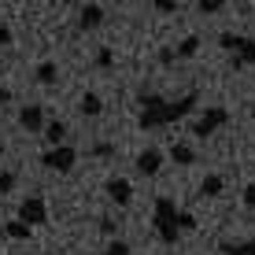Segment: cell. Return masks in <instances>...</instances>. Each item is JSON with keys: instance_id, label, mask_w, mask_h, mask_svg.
Here are the masks:
<instances>
[{"instance_id": "obj_25", "label": "cell", "mask_w": 255, "mask_h": 255, "mask_svg": "<svg viewBox=\"0 0 255 255\" xmlns=\"http://www.w3.org/2000/svg\"><path fill=\"white\" fill-rule=\"evenodd\" d=\"M104 255H133V252H129V244H126V241H111Z\"/></svg>"}, {"instance_id": "obj_21", "label": "cell", "mask_w": 255, "mask_h": 255, "mask_svg": "<svg viewBox=\"0 0 255 255\" xmlns=\"http://www.w3.org/2000/svg\"><path fill=\"white\" fill-rule=\"evenodd\" d=\"M178 226H181V233H192V230H196V218H192V211H178Z\"/></svg>"}, {"instance_id": "obj_28", "label": "cell", "mask_w": 255, "mask_h": 255, "mask_svg": "<svg viewBox=\"0 0 255 255\" xmlns=\"http://www.w3.org/2000/svg\"><path fill=\"white\" fill-rule=\"evenodd\" d=\"M4 45H11V30H7V26H0V48Z\"/></svg>"}, {"instance_id": "obj_11", "label": "cell", "mask_w": 255, "mask_h": 255, "mask_svg": "<svg viewBox=\"0 0 255 255\" xmlns=\"http://www.w3.org/2000/svg\"><path fill=\"white\" fill-rule=\"evenodd\" d=\"M222 189H226V178H222V174H207V178L200 181V196H204V200L222 196Z\"/></svg>"}, {"instance_id": "obj_22", "label": "cell", "mask_w": 255, "mask_h": 255, "mask_svg": "<svg viewBox=\"0 0 255 255\" xmlns=\"http://www.w3.org/2000/svg\"><path fill=\"white\" fill-rule=\"evenodd\" d=\"M15 181H19V178H15L11 170H4V174H0V196H7V192L15 189Z\"/></svg>"}, {"instance_id": "obj_27", "label": "cell", "mask_w": 255, "mask_h": 255, "mask_svg": "<svg viewBox=\"0 0 255 255\" xmlns=\"http://www.w3.org/2000/svg\"><path fill=\"white\" fill-rule=\"evenodd\" d=\"M244 204L255 211V181H252V185H244Z\"/></svg>"}, {"instance_id": "obj_14", "label": "cell", "mask_w": 255, "mask_h": 255, "mask_svg": "<svg viewBox=\"0 0 255 255\" xmlns=\"http://www.w3.org/2000/svg\"><path fill=\"white\" fill-rule=\"evenodd\" d=\"M4 233L11 237V241H30L33 226H30V222H22V218H11V222H4Z\"/></svg>"}, {"instance_id": "obj_12", "label": "cell", "mask_w": 255, "mask_h": 255, "mask_svg": "<svg viewBox=\"0 0 255 255\" xmlns=\"http://www.w3.org/2000/svg\"><path fill=\"white\" fill-rule=\"evenodd\" d=\"M78 111H82L85 119H100V115H104V100H100L96 93H85L82 104H78Z\"/></svg>"}, {"instance_id": "obj_4", "label": "cell", "mask_w": 255, "mask_h": 255, "mask_svg": "<svg viewBox=\"0 0 255 255\" xmlns=\"http://www.w3.org/2000/svg\"><path fill=\"white\" fill-rule=\"evenodd\" d=\"M230 122V111L226 108H204V115L192 122V137H211L215 129H222Z\"/></svg>"}, {"instance_id": "obj_8", "label": "cell", "mask_w": 255, "mask_h": 255, "mask_svg": "<svg viewBox=\"0 0 255 255\" xmlns=\"http://www.w3.org/2000/svg\"><path fill=\"white\" fill-rule=\"evenodd\" d=\"M19 126L30 129V133L45 129V108H41V104H26V108H19Z\"/></svg>"}, {"instance_id": "obj_6", "label": "cell", "mask_w": 255, "mask_h": 255, "mask_svg": "<svg viewBox=\"0 0 255 255\" xmlns=\"http://www.w3.org/2000/svg\"><path fill=\"white\" fill-rule=\"evenodd\" d=\"M104 192H108V200H111V204H119V207L133 204V185H129L126 178H108V181H104Z\"/></svg>"}, {"instance_id": "obj_16", "label": "cell", "mask_w": 255, "mask_h": 255, "mask_svg": "<svg viewBox=\"0 0 255 255\" xmlns=\"http://www.w3.org/2000/svg\"><path fill=\"white\" fill-rule=\"evenodd\" d=\"M170 159L178 166H192V163H196V152H192L189 144H178V140H174V144H170Z\"/></svg>"}, {"instance_id": "obj_9", "label": "cell", "mask_w": 255, "mask_h": 255, "mask_svg": "<svg viewBox=\"0 0 255 255\" xmlns=\"http://www.w3.org/2000/svg\"><path fill=\"white\" fill-rule=\"evenodd\" d=\"M96 26H104V7L85 4L82 11H78V30H96Z\"/></svg>"}, {"instance_id": "obj_3", "label": "cell", "mask_w": 255, "mask_h": 255, "mask_svg": "<svg viewBox=\"0 0 255 255\" xmlns=\"http://www.w3.org/2000/svg\"><path fill=\"white\" fill-rule=\"evenodd\" d=\"M74 163H78V152L70 144H56V148H48V152L41 155V166H48V170H56V174L74 170Z\"/></svg>"}, {"instance_id": "obj_1", "label": "cell", "mask_w": 255, "mask_h": 255, "mask_svg": "<svg viewBox=\"0 0 255 255\" xmlns=\"http://www.w3.org/2000/svg\"><path fill=\"white\" fill-rule=\"evenodd\" d=\"M196 104H200V93H185V96H178V100H163V96L140 89V119L137 122L144 129H163V126H170V122L185 119Z\"/></svg>"}, {"instance_id": "obj_24", "label": "cell", "mask_w": 255, "mask_h": 255, "mask_svg": "<svg viewBox=\"0 0 255 255\" xmlns=\"http://www.w3.org/2000/svg\"><path fill=\"white\" fill-rule=\"evenodd\" d=\"M152 7L163 11V15H174V11H178V0H152Z\"/></svg>"}, {"instance_id": "obj_29", "label": "cell", "mask_w": 255, "mask_h": 255, "mask_svg": "<svg viewBox=\"0 0 255 255\" xmlns=\"http://www.w3.org/2000/svg\"><path fill=\"white\" fill-rule=\"evenodd\" d=\"M11 100V89H0V104H7Z\"/></svg>"}, {"instance_id": "obj_5", "label": "cell", "mask_w": 255, "mask_h": 255, "mask_svg": "<svg viewBox=\"0 0 255 255\" xmlns=\"http://www.w3.org/2000/svg\"><path fill=\"white\" fill-rule=\"evenodd\" d=\"M19 218H22V222H30V226H45L48 222V204L41 196H26L19 204Z\"/></svg>"}, {"instance_id": "obj_23", "label": "cell", "mask_w": 255, "mask_h": 255, "mask_svg": "<svg viewBox=\"0 0 255 255\" xmlns=\"http://www.w3.org/2000/svg\"><path fill=\"white\" fill-rule=\"evenodd\" d=\"M218 45H222L226 52H237V45H241V37H237V33H218Z\"/></svg>"}, {"instance_id": "obj_20", "label": "cell", "mask_w": 255, "mask_h": 255, "mask_svg": "<svg viewBox=\"0 0 255 255\" xmlns=\"http://www.w3.org/2000/svg\"><path fill=\"white\" fill-rule=\"evenodd\" d=\"M96 67H100V70H111V67H115V52H111V48H100V52H96Z\"/></svg>"}, {"instance_id": "obj_7", "label": "cell", "mask_w": 255, "mask_h": 255, "mask_svg": "<svg viewBox=\"0 0 255 255\" xmlns=\"http://www.w3.org/2000/svg\"><path fill=\"white\" fill-rule=\"evenodd\" d=\"M133 166H137L140 178H155V174L163 170V152H159V148H144V152L137 155Z\"/></svg>"}, {"instance_id": "obj_30", "label": "cell", "mask_w": 255, "mask_h": 255, "mask_svg": "<svg viewBox=\"0 0 255 255\" xmlns=\"http://www.w3.org/2000/svg\"><path fill=\"white\" fill-rule=\"evenodd\" d=\"M0 159H4V140H0Z\"/></svg>"}, {"instance_id": "obj_26", "label": "cell", "mask_w": 255, "mask_h": 255, "mask_svg": "<svg viewBox=\"0 0 255 255\" xmlns=\"http://www.w3.org/2000/svg\"><path fill=\"white\" fill-rule=\"evenodd\" d=\"M174 59H178V48H163V52H159V63H163V67H170Z\"/></svg>"}, {"instance_id": "obj_2", "label": "cell", "mask_w": 255, "mask_h": 255, "mask_svg": "<svg viewBox=\"0 0 255 255\" xmlns=\"http://www.w3.org/2000/svg\"><path fill=\"white\" fill-rule=\"evenodd\" d=\"M152 226L159 233L163 244H178L181 226H178V204L170 196H155V211H152Z\"/></svg>"}, {"instance_id": "obj_19", "label": "cell", "mask_w": 255, "mask_h": 255, "mask_svg": "<svg viewBox=\"0 0 255 255\" xmlns=\"http://www.w3.org/2000/svg\"><path fill=\"white\" fill-rule=\"evenodd\" d=\"M196 7H200V15H218L226 7V0H196Z\"/></svg>"}, {"instance_id": "obj_13", "label": "cell", "mask_w": 255, "mask_h": 255, "mask_svg": "<svg viewBox=\"0 0 255 255\" xmlns=\"http://www.w3.org/2000/svg\"><path fill=\"white\" fill-rule=\"evenodd\" d=\"M33 82H41V85H56V82H59V67L52 63V59H45V63L33 70Z\"/></svg>"}, {"instance_id": "obj_15", "label": "cell", "mask_w": 255, "mask_h": 255, "mask_svg": "<svg viewBox=\"0 0 255 255\" xmlns=\"http://www.w3.org/2000/svg\"><path fill=\"white\" fill-rule=\"evenodd\" d=\"M218 252L222 255H255V241H222Z\"/></svg>"}, {"instance_id": "obj_18", "label": "cell", "mask_w": 255, "mask_h": 255, "mask_svg": "<svg viewBox=\"0 0 255 255\" xmlns=\"http://www.w3.org/2000/svg\"><path fill=\"white\" fill-rule=\"evenodd\" d=\"M196 52H200V37L192 33V37H185V41L178 45V59H192Z\"/></svg>"}, {"instance_id": "obj_17", "label": "cell", "mask_w": 255, "mask_h": 255, "mask_svg": "<svg viewBox=\"0 0 255 255\" xmlns=\"http://www.w3.org/2000/svg\"><path fill=\"white\" fill-rule=\"evenodd\" d=\"M63 137H67V126L63 122H45V140H48V148H56V144H63Z\"/></svg>"}, {"instance_id": "obj_10", "label": "cell", "mask_w": 255, "mask_h": 255, "mask_svg": "<svg viewBox=\"0 0 255 255\" xmlns=\"http://www.w3.org/2000/svg\"><path fill=\"white\" fill-rule=\"evenodd\" d=\"M255 63V37H241V45L233 52V67H252Z\"/></svg>"}]
</instances>
